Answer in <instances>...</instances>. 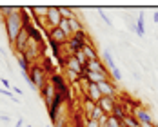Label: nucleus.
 I'll return each instance as SVG.
<instances>
[{"label":"nucleus","mask_w":158,"mask_h":127,"mask_svg":"<svg viewBox=\"0 0 158 127\" xmlns=\"http://www.w3.org/2000/svg\"><path fill=\"white\" fill-rule=\"evenodd\" d=\"M135 116H136V120L140 122V125L142 127H155V120H153V116H151V113L147 111L145 107H138L136 111L133 113Z\"/></svg>","instance_id":"6"},{"label":"nucleus","mask_w":158,"mask_h":127,"mask_svg":"<svg viewBox=\"0 0 158 127\" xmlns=\"http://www.w3.org/2000/svg\"><path fill=\"white\" fill-rule=\"evenodd\" d=\"M85 96H87L91 102L98 104V102H100V98H102V93H100V89H98V85H96V84H89V87H87V91H85Z\"/></svg>","instance_id":"14"},{"label":"nucleus","mask_w":158,"mask_h":127,"mask_svg":"<svg viewBox=\"0 0 158 127\" xmlns=\"http://www.w3.org/2000/svg\"><path fill=\"white\" fill-rule=\"evenodd\" d=\"M27 44H29V35L26 29H22L18 38L15 40V44L11 46V49L15 51L16 55H26V49H27Z\"/></svg>","instance_id":"5"},{"label":"nucleus","mask_w":158,"mask_h":127,"mask_svg":"<svg viewBox=\"0 0 158 127\" xmlns=\"http://www.w3.org/2000/svg\"><path fill=\"white\" fill-rule=\"evenodd\" d=\"M102 58H104V63L109 67V71L113 69V67H116V63H114V60H113V55H111L109 49H104V51H102Z\"/></svg>","instance_id":"22"},{"label":"nucleus","mask_w":158,"mask_h":127,"mask_svg":"<svg viewBox=\"0 0 158 127\" xmlns=\"http://www.w3.org/2000/svg\"><path fill=\"white\" fill-rule=\"evenodd\" d=\"M118 102V98H111V96H102L100 98V102L96 104V105H100V109L106 113L107 116H111V113L114 109V104Z\"/></svg>","instance_id":"12"},{"label":"nucleus","mask_w":158,"mask_h":127,"mask_svg":"<svg viewBox=\"0 0 158 127\" xmlns=\"http://www.w3.org/2000/svg\"><path fill=\"white\" fill-rule=\"evenodd\" d=\"M38 93H40V96H42V100L46 102V105H49V104L53 102V98L56 96V89H55V85L51 84V80H48L46 85H44Z\"/></svg>","instance_id":"9"},{"label":"nucleus","mask_w":158,"mask_h":127,"mask_svg":"<svg viewBox=\"0 0 158 127\" xmlns=\"http://www.w3.org/2000/svg\"><path fill=\"white\" fill-rule=\"evenodd\" d=\"M22 125H24V120H22V118H20V120H16L15 127H22Z\"/></svg>","instance_id":"31"},{"label":"nucleus","mask_w":158,"mask_h":127,"mask_svg":"<svg viewBox=\"0 0 158 127\" xmlns=\"http://www.w3.org/2000/svg\"><path fill=\"white\" fill-rule=\"evenodd\" d=\"M98 15H100V18H102V20H104V22H106V24H107V26H111V20H109V16L106 15V13H102V11H100V13H98Z\"/></svg>","instance_id":"29"},{"label":"nucleus","mask_w":158,"mask_h":127,"mask_svg":"<svg viewBox=\"0 0 158 127\" xmlns=\"http://www.w3.org/2000/svg\"><path fill=\"white\" fill-rule=\"evenodd\" d=\"M67 22H69V31H71V36H75L77 33H80L82 29H84V26H82V22H80L78 16H73V18H69Z\"/></svg>","instance_id":"18"},{"label":"nucleus","mask_w":158,"mask_h":127,"mask_svg":"<svg viewBox=\"0 0 158 127\" xmlns=\"http://www.w3.org/2000/svg\"><path fill=\"white\" fill-rule=\"evenodd\" d=\"M153 20H155V24H158V11L153 13Z\"/></svg>","instance_id":"33"},{"label":"nucleus","mask_w":158,"mask_h":127,"mask_svg":"<svg viewBox=\"0 0 158 127\" xmlns=\"http://www.w3.org/2000/svg\"><path fill=\"white\" fill-rule=\"evenodd\" d=\"M46 20H48V27H49V29H53V27H58V26H60V22H62V15H60L58 6H56V7H49Z\"/></svg>","instance_id":"8"},{"label":"nucleus","mask_w":158,"mask_h":127,"mask_svg":"<svg viewBox=\"0 0 158 127\" xmlns=\"http://www.w3.org/2000/svg\"><path fill=\"white\" fill-rule=\"evenodd\" d=\"M155 127H158V125H155Z\"/></svg>","instance_id":"38"},{"label":"nucleus","mask_w":158,"mask_h":127,"mask_svg":"<svg viewBox=\"0 0 158 127\" xmlns=\"http://www.w3.org/2000/svg\"><path fill=\"white\" fill-rule=\"evenodd\" d=\"M73 56H75V58H77V60H78V62L82 63V65H84V67L87 65V58H85V55H84L82 51H78V53H75Z\"/></svg>","instance_id":"26"},{"label":"nucleus","mask_w":158,"mask_h":127,"mask_svg":"<svg viewBox=\"0 0 158 127\" xmlns=\"http://www.w3.org/2000/svg\"><path fill=\"white\" fill-rule=\"evenodd\" d=\"M0 51H2V47H0Z\"/></svg>","instance_id":"37"},{"label":"nucleus","mask_w":158,"mask_h":127,"mask_svg":"<svg viewBox=\"0 0 158 127\" xmlns=\"http://www.w3.org/2000/svg\"><path fill=\"white\" fill-rule=\"evenodd\" d=\"M65 127H75V125H73V124H71V122H69V124H67V125H65Z\"/></svg>","instance_id":"34"},{"label":"nucleus","mask_w":158,"mask_h":127,"mask_svg":"<svg viewBox=\"0 0 158 127\" xmlns=\"http://www.w3.org/2000/svg\"><path fill=\"white\" fill-rule=\"evenodd\" d=\"M0 18H2V11H0Z\"/></svg>","instance_id":"36"},{"label":"nucleus","mask_w":158,"mask_h":127,"mask_svg":"<svg viewBox=\"0 0 158 127\" xmlns=\"http://www.w3.org/2000/svg\"><path fill=\"white\" fill-rule=\"evenodd\" d=\"M0 84L6 87V89H11V84H9V80L7 78H4V76H0Z\"/></svg>","instance_id":"28"},{"label":"nucleus","mask_w":158,"mask_h":127,"mask_svg":"<svg viewBox=\"0 0 158 127\" xmlns=\"http://www.w3.org/2000/svg\"><path fill=\"white\" fill-rule=\"evenodd\" d=\"M0 120H2V122H9V116H6V114H0Z\"/></svg>","instance_id":"32"},{"label":"nucleus","mask_w":158,"mask_h":127,"mask_svg":"<svg viewBox=\"0 0 158 127\" xmlns=\"http://www.w3.org/2000/svg\"><path fill=\"white\" fill-rule=\"evenodd\" d=\"M46 36H48L49 44H56V46H65L67 40H69V36H67L60 27H53V29H49V31L46 33Z\"/></svg>","instance_id":"4"},{"label":"nucleus","mask_w":158,"mask_h":127,"mask_svg":"<svg viewBox=\"0 0 158 127\" xmlns=\"http://www.w3.org/2000/svg\"><path fill=\"white\" fill-rule=\"evenodd\" d=\"M58 9H60V15H62V18H65V20H69V18L77 16L75 9H71V7H65V6H58Z\"/></svg>","instance_id":"25"},{"label":"nucleus","mask_w":158,"mask_h":127,"mask_svg":"<svg viewBox=\"0 0 158 127\" xmlns=\"http://www.w3.org/2000/svg\"><path fill=\"white\" fill-rule=\"evenodd\" d=\"M49 80H51V84L55 85L56 93L62 95L64 98L67 100V104H69V82L64 78L62 75H53V76H49Z\"/></svg>","instance_id":"3"},{"label":"nucleus","mask_w":158,"mask_h":127,"mask_svg":"<svg viewBox=\"0 0 158 127\" xmlns=\"http://www.w3.org/2000/svg\"><path fill=\"white\" fill-rule=\"evenodd\" d=\"M46 75H48V73H46V69H44L40 63H33L31 65L29 80H31V85L36 91H40V89L46 85V82H48V76H46Z\"/></svg>","instance_id":"2"},{"label":"nucleus","mask_w":158,"mask_h":127,"mask_svg":"<svg viewBox=\"0 0 158 127\" xmlns=\"http://www.w3.org/2000/svg\"><path fill=\"white\" fill-rule=\"evenodd\" d=\"M122 125H124V127H142V125H140V122L136 120V116H135V114H127L126 118L122 120Z\"/></svg>","instance_id":"21"},{"label":"nucleus","mask_w":158,"mask_h":127,"mask_svg":"<svg viewBox=\"0 0 158 127\" xmlns=\"http://www.w3.org/2000/svg\"><path fill=\"white\" fill-rule=\"evenodd\" d=\"M82 53L85 55L87 62H89V60H100V56H98V51H96V47L93 46V42H87V44H84Z\"/></svg>","instance_id":"13"},{"label":"nucleus","mask_w":158,"mask_h":127,"mask_svg":"<svg viewBox=\"0 0 158 127\" xmlns=\"http://www.w3.org/2000/svg\"><path fill=\"white\" fill-rule=\"evenodd\" d=\"M82 76H85L89 84H100V82H104V80H111L109 75H102V73H84Z\"/></svg>","instance_id":"15"},{"label":"nucleus","mask_w":158,"mask_h":127,"mask_svg":"<svg viewBox=\"0 0 158 127\" xmlns=\"http://www.w3.org/2000/svg\"><path fill=\"white\" fill-rule=\"evenodd\" d=\"M106 116H107V114L100 109V105H95V109H93V113H91V116H89V118H91V120H96V122H102Z\"/></svg>","instance_id":"24"},{"label":"nucleus","mask_w":158,"mask_h":127,"mask_svg":"<svg viewBox=\"0 0 158 127\" xmlns=\"http://www.w3.org/2000/svg\"><path fill=\"white\" fill-rule=\"evenodd\" d=\"M64 69L65 71H71V73H75V75H78V76H82L84 75V65L71 55L67 60H65V65H64Z\"/></svg>","instance_id":"10"},{"label":"nucleus","mask_w":158,"mask_h":127,"mask_svg":"<svg viewBox=\"0 0 158 127\" xmlns=\"http://www.w3.org/2000/svg\"><path fill=\"white\" fill-rule=\"evenodd\" d=\"M29 11L33 13L35 18H46V16H48L49 7H29Z\"/></svg>","instance_id":"23"},{"label":"nucleus","mask_w":158,"mask_h":127,"mask_svg":"<svg viewBox=\"0 0 158 127\" xmlns=\"http://www.w3.org/2000/svg\"><path fill=\"white\" fill-rule=\"evenodd\" d=\"M85 127H102V125H100V122H96V120H91V118H87V120H85Z\"/></svg>","instance_id":"27"},{"label":"nucleus","mask_w":158,"mask_h":127,"mask_svg":"<svg viewBox=\"0 0 158 127\" xmlns=\"http://www.w3.org/2000/svg\"><path fill=\"white\" fill-rule=\"evenodd\" d=\"M11 87H13V91H15L16 95H24V93H22V89H18V87H15V85H11Z\"/></svg>","instance_id":"30"},{"label":"nucleus","mask_w":158,"mask_h":127,"mask_svg":"<svg viewBox=\"0 0 158 127\" xmlns=\"http://www.w3.org/2000/svg\"><path fill=\"white\" fill-rule=\"evenodd\" d=\"M135 33H136L140 38L145 36V18H143V13H140L138 18H136V22H135Z\"/></svg>","instance_id":"17"},{"label":"nucleus","mask_w":158,"mask_h":127,"mask_svg":"<svg viewBox=\"0 0 158 127\" xmlns=\"http://www.w3.org/2000/svg\"><path fill=\"white\" fill-rule=\"evenodd\" d=\"M100 125L102 127H124L122 125V120H118V118H114V116H106V118L100 122Z\"/></svg>","instance_id":"20"},{"label":"nucleus","mask_w":158,"mask_h":127,"mask_svg":"<svg viewBox=\"0 0 158 127\" xmlns=\"http://www.w3.org/2000/svg\"><path fill=\"white\" fill-rule=\"evenodd\" d=\"M27 127H33V125H31V124H27Z\"/></svg>","instance_id":"35"},{"label":"nucleus","mask_w":158,"mask_h":127,"mask_svg":"<svg viewBox=\"0 0 158 127\" xmlns=\"http://www.w3.org/2000/svg\"><path fill=\"white\" fill-rule=\"evenodd\" d=\"M4 22V29L7 35L9 46L15 44V40L18 38L20 31L24 29V20H22V7H11V11L2 18Z\"/></svg>","instance_id":"1"},{"label":"nucleus","mask_w":158,"mask_h":127,"mask_svg":"<svg viewBox=\"0 0 158 127\" xmlns=\"http://www.w3.org/2000/svg\"><path fill=\"white\" fill-rule=\"evenodd\" d=\"M16 62H18V65H20L22 73H29V71H31L33 63L27 60V56H26V55H16Z\"/></svg>","instance_id":"19"},{"label":"nucleus","mask_w":158,"mask_h":127,"mask_svg":"<svg viewBox=\"0 0 158 127\" xmlns=\"http://www.w3.org/2000/svg\"><path fill=\"white\" fill-rule=\"evenodd\" d=\"M127 114H131V113H127V109L124 107V104H122V102H116V104H114V109L111 113V116H114V118H118V120H124Z\"/></svg>","instance_id":"16"},{"label":"nucleus","mask_w":158,"mask_h":127,"mask_svg":"<svg viewBox=\"0 0 158 127\" xmlns=\"http://www.w3.org/2000/svg\"><path fill=\"white\" fill-rule=\"evenodd\" d=\"M98 89H100V93L102 96H111V98H118V89H116V85H114V82L113 80H104V82H100L98 84Z\"/></svg>","instance_id":"7"},{"label":"nucleus","mask_w":158,"mask_h":127,"mask_svg":"<svg viewBox=\"0 0 158 127\" xmlns=\"http://www.w3.org/2000/svg\"><path fill=\"white\" fill-rule=\"evenodd\" d=\"M84 73H102V75H107V69H106V63L100 62V60H89L87 65L84 67Z\"/></svg>","instance_id":"11"}]
</instances>
